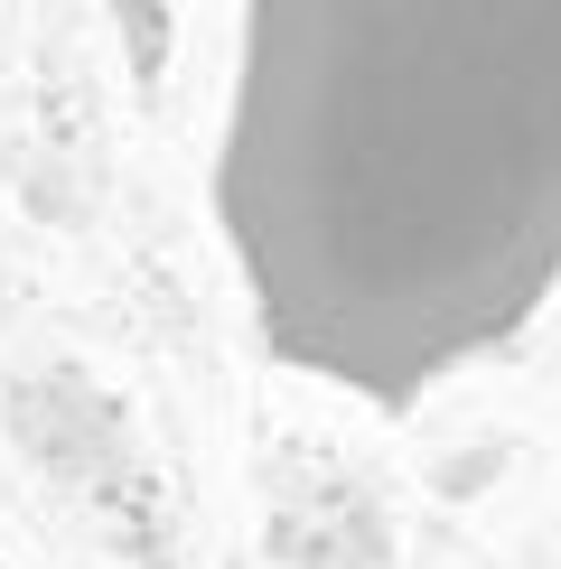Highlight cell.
Instances as JSON below:
<instances>
[{"label": "cell", "mask_w": 561, "mask_h": 569, "mask_svg": "<svg viewBox=\"0 0 561 569\" xmlns=\"http://www.w3.org/2000/svg\"><path fill=\"white\" fill-rule=\"evenodd\" d=\"M0 569H10V560H0Z\"/></svg>", "instance_id": "7a4b0ae2"}, {"label": "cell", "mask_w": 561, "mask_h": 569, "mask_svg": "<svg viewBox=\"0 0 561 569\" xmlns=\"http://www.w3.org/2000/svg\"><path fill=\"white\" fill-rule=\"evenodd\" d=\"M206 206L272 365L412 411L561 290V0H234Z\"/></svg>", "instance_id": "6da1fadb"}]
</instances>
